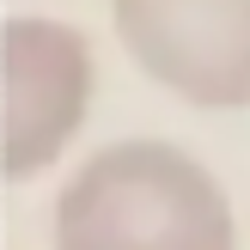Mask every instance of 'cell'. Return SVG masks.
Segmentation results:
<instances>
[{
    "label": "cell",
    "instance_id": "cell-1",
    "mask_svg": "<svg viewBox=\"0 0 250 250\" xmlns=\"http://www.w3.org/2000/svg\"><path fill=\"white\" fill-rule=\"evenodd\" d=\"M55 250H238V220L195 153L122 141L61 189Z\"/></svg>",
    "mask_w": 250,
    "mask_h": 250
},
{
    "label": "cell",
    "instance_id": "cell-2",
    "mask_svg": "<svg viewBox=\"0 0 250 250\" xmlns=\"http://www.w3.org/2000/svg\"><path fill=\"white\" fill-rule=\"evenodd\" d=\"M134 61L202 110H250V0H110Z\"/></svg>",
    "mask_w": 250,
    "mask_h": 250
},
{
    "label": "cell",
    "instance_id": "cell-3",
    "mask_svg": "<svg viewBox=\"0 0 250 250\" xmlns=\"http://www.w3.org/2000/svg\"><path fill=\"white\" fill-rule=\"evenodd\" d=\"M92 98V55L61 24L6 31V177H31L67 146Z\"/></svg>",
    "mask_w": 250,
    "mask_h": 250
}]
</instances>
